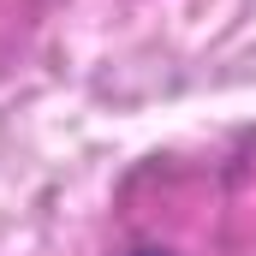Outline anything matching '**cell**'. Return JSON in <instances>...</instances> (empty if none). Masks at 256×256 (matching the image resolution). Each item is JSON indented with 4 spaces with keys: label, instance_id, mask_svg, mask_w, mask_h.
Returning a JSON list of instances; mask_svg holds the SVG:
<instances>
[{
    "label": "cell",
    "instance_id": "1",
    "mask_svg": "<svg viewBox=\"0 0 256 256\" xmlns=\"http://www.w3.org/2000/svg\"><path fill=\"white\" fill-rule=\"evenodd\" d=\"M131 256H173V250H131Z\"/></svg>",
    "mask_w": 256,
    "mask_h": 256
}]
</instances>
